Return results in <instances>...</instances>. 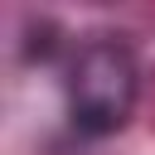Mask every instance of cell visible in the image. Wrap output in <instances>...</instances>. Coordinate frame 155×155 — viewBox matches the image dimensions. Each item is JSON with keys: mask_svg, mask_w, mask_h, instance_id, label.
Instances as JSON below:
<instances>
[{"mask_svg": "<svg viewBox=\"0 0 155 155\" xmlns=\"http://www.w3.org/2000/svg\"><path fill=\"white\" fill-rule=\"evenodd\" d=\"M140 97V73L126 44L116 39H92L78 48L68 68V116L87 136H111L131 121Z\"/></svg>", "mask_w": 155, "mask_h": 155, "instance_id": "cell-1", "label": "cell"}]
</instances>
